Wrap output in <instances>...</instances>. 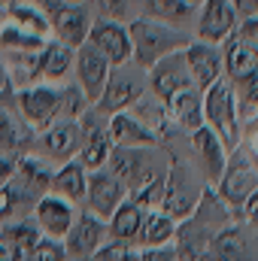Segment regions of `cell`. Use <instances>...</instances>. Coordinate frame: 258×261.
I'll use <instances>...</instances> for the list:
<instances>
[{
	"mask_svg": "<svg viewBox=\"0 0 258 261\" xmlns=\"http://www.w3.org/2000/svg\"><path fill=\"white\" fill-rule=\"evenodd\" d=\"M128 34H131V61L137 67H143V70H149L155 61H161L173 52H183L192 43V37L186 31L170 28L164 21H155L149 15L134 18L128 24Z\"/></svg>",
	"mask_w": 258,
	"mask_h": 261,
	"instance_id": "1",
	"label": "cell"
},
{
	"mask_svg": "<svg viewBox=\"0 0 258 261\" xmlns=\"http://www.w3.org/2000/svg\"><path fill=\"white\" fill-rule=\"evenodd\" d=\"M200 100H203V125L216 130L228 149L240 146V97H237V88L222 76L210 88L200 91Z\"/></svg>",
	"mask_w": 258,
	"mask_h": 261,
	"instance_id": "2",
	"label": "cell"
},
{
	"mask_svg": "<svg viewBox=\"0 0 258 261\" xmlns=\"http://www.w3.org/2000/svg\"><path fill=\"white\" fill-rule=\"evenodd\" d=\"M149 91V82H146V70L137 67L134 61L128 64H119L110 70L107 76V85L100 91V97L94 100V110L100 116H116V113H125L131 110L143 94Z\"/></svg>",
	"mask_w": 258,
	"mask_h": 261,
	"instance_id": "3",
	"label": "cell"
},
{
	"mask_svg": "<svg viewBox=\"0 0 258 261\" xmlns=\"http://www.w3.org/2000/svg\"><path fill=\"white\" fill-rule=\"evenodd\" d=\"M258 192V170L252 164V155L240 146H234L228 152V164L216 182V195L228 203L231 213H240L243 203L249 200V195Z\"/></svg>",
	"mask_w": 258,
	"mask_h": 261,
	"instance_id": "4",
	"label": "cell"
},
{
	"mask_svg": "<svg viewBox=\"0 0 258 261\" xmlns=\"http://www.w3.org/2000/svg\"><path fill=\"white\" fill-rule=\"evenodd\" d=\"M12 100H15L18 116L34 130H40V134L49 128L55 119H61V85L34 82L28 88H15Z\"/></svg>",
	"mask_w": 258,
	"mask_h": 261,
	"instance_id": "5",
	"label": "cell"
},
{
	"mask_svg": "<svg viewBox=\"0 0 258 261\" xmlns=\"http://www.w3.org/2000/svg\"><path fill=\"white\" fill-rule=\"evenodd\" d=\"M79 130H82V146H79L76 161H79L88 173L107 167L110 152H113V140H110V130H107V116H100V113L91 107V110L79 119Z\"/></svg>",
	"mask_w": 258,
	"mask_h": 261,
	"instance_id": "6",
	"label": "cell"
},
{
	"mask_svg": "<svg viewBox=\"0 0 258 261\" xmlns=\"http://www.w3.org/2000/svg\"><path fill=\"white\" fill-rule=\"evenodd\" d=\"M197 40L200 43H213L222 46L228 37H234L237 31V9L231 0H203L197 6Z\"/></svg>",
	"mask_w": 258,
	"mask_h": 261,
	"instance_id": "7",
	"label": "cell"
},
{
	"mask_svg": "<svg viewBox=\"0 0 258 261\" xmlns=\"http://www.w3.org/2000/svg\"><path fill=\"white\" fill-rule=\"evenodd\" d=\"M125 197H128V189H125V182H122L113 170L100 167V170H91V173H88V189H85L82 203H85V210L94 213L97 219L107 222V219L113 216V210H116Z\"/></svg>",
	"mask_w": 258,
	"mask_h": 261,
	"instance_id": "8",
	"label": "cell"
},
{
	"mask_svg": "<svg viewBox=\"0 0 258 261\" xmlns=\"http://www.w3.org/2000/svg\"><path fill=\"white\" fill-rule=\"evenodd\" d=\"M222 76L237 88H249L258 79V46L240 40V37H228L225 49H222Z\"/></svg>",
	"mask_w": 258,
	"mask_h": 261,
	"instance_id": "9",
	"label": "cell"
},
{
	"mask_svg": "<svg viewBox=\"0 0 258 261\" xmlns=\"http://www.w3.org/2000/svg\"><path fill=\"white\" fill-rule=\"evenodd\" d=\"M197 197H200V192H192V173H189V167H186L179 158H173V164H170V170H167V176H164L161 210H164L167 216H173L176 222H183L186 216H192Z\"/></svg>",
	"mask_w": 258,
	"mask_h": 261,
	"instance_id": "10",
	"label": "cell"
},
{
	"mask_svg": "<svg viewBox=\"0 0 258 261\" xmlns=\"http://www.w3.org/2000/svg\"><path fill=\"white\" fill-rule=\"evenodd\" d=\"M76 216H79L76 203L52 195V192H46L43 197H37V203H34V222H37L40 234H43V237H52V240H64L67 231H70L73 222H76Z\"/></svg>",
	"mask_w": 258,
	"mask_h": 261,
	"instance_id": "11",
	"label": "cell"
},
{
	"mask_svg": "<svg viewBox=\"0 0 258 261\" xmlns=\"http://www.w3.org/2000/svg\"><path fill=\"white\" fill-rule=\"evenodd\" d=\"M110 70H113V64H110V61H107L91 43H82L79 49H73V73H76V85L85 91V97L91 100V107H94V100L100 97Z\"/></svg>",
	"mask_w": 258,
	"mask_h": 261,
	"instance_id": "12",
	"label": "cell"
},
{
	"mask_svg": "<svg viewBox=\"0 0 258 261\" xmlns=\"http://www.w3.org/2000/svg\"><path fill=\"white\" fill-rule=\"evenodd\" d=\"M91 6L88 3H64L52 18H49V31L52 40L64 43L70 49H79L82 43H88V31H91Z\"/></svg>",
	"mask_w": 258,
	"mask_h": 261,
	"instance_id": "13",
	"label": "cell"
},
{
	"mask_svg": "<svg viewBox=\"0 0 258 261\" xmlns=\"http://www.w3.org/2000/svg\"><path fill=\"white\" fill-rule=\"evenodd\" d=\"M107 240H110V234H107V222L97 219L94 213L82 210V213L76 216L73 228L67 231L64 249H67V255H73V258H91Z\"/></svg>",
	"mask_w": 258,
	"mask_h": 261,
	"instance_id": "14",
	"label": "cell"
},
{
	"mask_svg": "<svg viewBox=\"0 0 258 261\" xmlns=\"http://www.w3.org/2000/svg\"><path fill=\"white\" fill-rule=\"evenodd\" d=\"M88 43L110 61L113 67L131 61V34L128 24L110 21V18H94L88 31Z\"/></svg>",
	"mask_w": 258,
	"mask_h": 261,
	"instance_id": "15",
	"label": "cell"
},
{
	"mask_svg": "<svg viewBox=\"0 0 258 261\" xmlns=\"http://www.w3.org/2000/svg\"><path fill=\"white\" fill-rule=\"evenodd\" d=\"M146 82H149V91H152L161 103H164L170 94L189 88V85H192V76H189V67H186V55H183V52H173V55L155 61V64L146 70Z\"/></svg>",
	"mask_w": 258,
	"mask_h": 261,
	"instance_id": "16",
	"label": "cell"
},
{
	"mask_svg": "<svg viewBox=\"0 0 258 261\" xmlns=\"http://www.w3.org/2000/svg\"><path fill=\"white\" fill-rule=\"evenodd\" d=\"M79 146H82V130L76 119H55L40 134V149L46 152L49 161H58V164L73 161L79 155Z\"/></svg>",
	"mask_w": 258,
	"mask_h": 261,
	"instance_id": "17",
	"label": "cell"
},
{
	"mask_svg": "<svg viewBox=\"0 0 258 261\" xmlns=\"http://www.w3.org/2000/svg\"><path fill=\"white\" fill-rule=\"evenodd\" d=\"M107 130L116 149H158L161 146V137L152 128H146L131 110L107 116Z\"/></svg>",
	"mask_w": 258,
	"mask_h": 261,
	"instance_id": "18",
	"label": "cell"
},
{
	"mask_svg": "<svg viewBox=\"0 0 258 261\" xmlns=\"http://www.w3.org/2000/svg\"><path fill=\"white\" fill-rule=\"evenodd\" d=\"M52 167L43 161V158H37V155H18L15 158V173H12V186H15V192L24 197V200H34L37 203V197H43L49 192V186H52Z\"/></svg>",
	"mask_w": 258,
	"mask_h": 261,
	"instance_id": "19",
	"label": "cell"
},
{
	"mask_svg": "<svg viewBox=\"0 0 258 261\" xmlns=\"http://www.w3.org/2000/svg\"><path fill=\"white\" fill-rule=\"evenodd\" d=\"M186 55V67H189V76H192V85L197 91L210 88L216 79H222V49L213 46V43H200L194 40L183 49Z\"/></svg>",
	"mask_w": 258,
	"mask_h": 261,
	"instance_id": "20",
	"label": "cell"
},
{
	"mask_svg": "<svg viewBox=\"0 0 258 261\" xmlns=\"http://www.w3.org/2000/svg\"><path fill=\"white\" fill-rule=\"evenodd\" d=\"M146 152H149V149H116V146H113V152H110L107 170H113V173L125 182L128 195L137 189V186H143L146 179L158 176V170L149 164Z\"/></svg>",
	"mask_w": 258,
	"mask_h": 261,
	"instance_id": "21",
	"label": "cell"
},
{
	"mask_svg": "<svg viewBox=\"0 0 258 261\" xmlns=\"http://www.w3.org/2000/svg\"><path fill=\"white\" fill-rule=\"evenodd\" d=\"M164 116L167 122H173L176 128H183L186 134H194L197 128H203V100H200V91L189 85L176 94H170L164 100Z\"/></svg>",
	"mask_w": 258,
	"mask_h": 261,
	"instance_id": "22",
	"label": "cell"
},
{
	"mask_svg": "<svg viewBox=\"0 0 258 261\" xmlns=\"http://www.w3.org/2000/svg\"><path fill=\"white\" fill-rule=\"evenodd\" d=\"M189 137H192V149L197 152V161H200L207 179L216 186L219 176H222V170H225V164H228V152H231V149L219 140L216 130H210L207 125L197 128L194 134H189Z\"/></svg>",
	"mask_w": 258,
	"mask_h": 261,
	"instance_id": "23",
	"label": "cell"
},
{
	"mask_svg": "<svg viewBox=\"0 0 258 261\" xmlns=\"http://www.w3.org/2000/svg\"><path fill=\"white\" fill-rule=\"evenodd\" d=\"M34 134L37 130L18 116L15 100L0 107V152H6V155H28V149L34 143Z\"/></svg>",
	"mask_w": 258,
	"mask_h": 261,
	"instance_id": "24",
	"label": "cell"
},
{
	"mask_svg": "<svg viewBox=\"0 0 258 261\" xmlns=\"http://www.w3.org/2000/svg\"><path fill=\"white\" fill-rule=\"evenodd\" d=\"M73 70V49L58 43V40H46L43 49L37 52V79L40 82H64Z\"/></svg>",
	"mask_w": 258,
	"mask_h": 261,
	"instance_id": "25",
	"label": "cell"
},
{
	"mask_svg": "<svg viewBox=\"0 0 258 261\" xmlns=\"http://www.w3.org/2000/svg\"><path fill=\"white\" fill-rule=\"evenodd\" d=\"M173 237H176V219L167 216L164 210H146L134 246L137 249H161V246H173Z\"/></svg>",
	"mask_w": 258,
	"mask_h": 261,
	"instance_id": "26",
	"label": "cell"
},
{
	"mask_svg": "<svg viewBox=\"0 0 258 261\" xmlns=\"http://www.w3.org/2000/svg\"><path fill=\"white\" fill-rule=\"evenodd\" d=\"M252 252L255 246L240 225H228L210 240V255L216 261H252Z\"/></svg>",
	"mask_w": 258,
	"mask_h": 261,
	"instance_id": "27",
	"label": "cell"
},
{
	"mask_svg": "<svg viewBox=\"0 0 258 261\" xmlns=\"http://www.w3.org/2000/svg\"><path fill=\"white\" fill-rule=\"evenodd\" d=\"M85 189H88V170L73 158L67 164H58V170L52 173V186L49 192L58 197H64L70 203H82L85 197Z\"/></svg>",
	"mask_w": 258,
	"mask_h": 261,
	"instance_id": "28",
	"label": "cell"
},
{
	"mask_svg": "<svg viewBox=\"0 0 258 261\" xmlns=\"http://www.w3.org/2000/svg\"><path fill=\"white\" fill-rule=\"evenodd\" d=\"M143 206H137L131 197H125L113 216L107 219V234L110 240H119V243H137V234H140V225H143Z\"/></svg>",
	"mask_w": 258,
	"mask_h": 261,
	"instance_id": "29",
	"label": "cell"
},
{
	"mask_svg": "<svg viewBox=\"0 0 258 261\" xmlns=\"http://www.w3.org/2000/svg\"><path fill=\"white\" fill-rule=\"evenodd\" d=\"M6 21L18 24L21 31L34 34V37H40V40H49V37H52L46 12H40L31 0H9V3H6Z\"/></svg>",
	"mask_w": 258,
	"mask_h": 261,
	"instance_id": "30",
	"label": "cell"
},
{
	"mask_svg": "<svg viewBox=\"0 0 258 261\" xmlns=\"http://www.w3.org/2000/svg\"><path fill=\"white\" fill-rule=\"evenodd\" d=\"M143 12L155 21H164L170 28H186L194 18V6L186 0H143Z\"/></svg>",
	"mask_w": 258,
	"mask_h": 261,
	"instance_id": "31",
	"label": "cell"
},
{
	"mask_svg": "<svg viewBox=\"0 0 258 261\" xmlns=\"http://www.w3.org/2000/svg\"><path fill=\"white\" fill-rule=\"evenodd\" d=\"M43 43H46V40H40V37L21 31V28L12 24V21H3V24H0V52H3V55H6V52H15V55L31 52V55H34V52L43 49Z\"/></svg>",
	"mask_w": 258,
	"mask_h": 261,
	"instance_id": "32",
	"label": "cell"
},
{
	"mask_svg": "<svg viewBox=\"0 0 258 261\" xmlns=\"http://www.w3.org/2000/svg\"><path fill=\"white\" fill-rule=\"evenodd\" d=\"M6 228V234L12 237V243L18 246V252L28 258V252L40 243V228H37V222H34V216H21V219H12V222H6L3 225Z\"/></svg>",
	"mask_w": 258,
	"mask_h": 261,
	"instance_id": "33",
	"label": "cell"
},
{
	"mask_svg": "<svg viewBox=\"0 0 258 261\" xmlns=\"http://www.w3.org/2000/svg\"><path fill=\"white\" fill-rule=\"evenodd\" d=\"M131 113H134V116H137L146 128H152L158 137H161V128L167 125V116H164V103H161L152 91H146V94H143V97L131 107Z\"/></svg>",
	"mask_w": 258,
	"mask_h": 261,
	"instance_id": "34",
	"label": "cell"
},
{
	"mask_svg": "<svg viewBox=\"0 0 258 261\" xmlns=\"http://www.w3.org/2000/svg\"><path fill=\"white\" fill-rule=\"evenodd\" d=\"M100 18L119 21V24H131L134 18L143 15V0H94Z\"/></svg>",
	"mask_w": 258,
	"mask_h": 261,
	"instance_id": "35",
	"label": "cell"
},
{
	"mask_svg": "<svg viewBox=\"0 0 258 261\" xmlns=\"http://www.w3.org/2000/svg\"><path fill=\"white\" fill-rule=\"evenodd\" d=\"M91 110V100L85 97V91L76 82H64L61 85V119H82Z\"/></svg>",
	"mask_w": 258,
	"mask_h": 261,
	"instance_id": "36",
	"label": "cell"
},
{
	"mask_svg": "<svg viewBox=\"0 0 258 261\" xmlns=\"http://www.w3.org/2000/svg\"><path fill=\"white\" fill-rule=\"evenodd\" d=\"M94 261H140V249L134 243H119V240H107L94 255Z\"/></svg>",
	"mask_w": 258,
	"mask_h": 261,
	"instance_id": "37",
	"label": "cell"
},
{
	"mask_svg": "<svg viewBox=\"0 0 258 261\" xmlns=\"http://www.w3.org/2000/svg\"><path fill=\"white\" fill-rule=\"evenodd\" d=\"M24 261H70L64 249V240H52V237H40V243L28 252Z\"/></svg>",
	"mask_w": 258,
	"mask_h": 261,
	"instance_id": "38",
	"label": "cell"
},
{
	"mask_svg": "<svg viewBox=\"0 0 258 261\" xmlns=\"http://www.w3.org/2000/svg\"><path fill=\"white\" fill-rule=\"evenodd\" d=\"M21 203H24V197L15 192V186H12V182L0 186V225H6V222L18 219Z\"/></svg>",
	"mask_w": 258,
	"mask_h": 261,
	"instance_id": "39",
	"label": "cell"
},
{
	"mask_svg": "<svg viewBox=\"0 0 258 261\" xmlns=\"http://www.w3.org/2000/svg\"><path fill=\"white\" fill-rule=\"evenodd\" d=\"M0 261H24V255L18 252V246L12 243V237L6 234L3 225H0Z\"/></svg>",
	"mask_w": 258,
	"mask_h": 261,
	"instance_id": "40",
	"label": "cell"
},
{
	"mask_svg": "<svg viewBox=\"0 0 258 261\" xmlns=\"http://www.w3.org/2000/svg\"><path fill=\"white\" fill-rule=\"evenodd\" d=\"M140 261H176L173 246H161V249H140Z\"/></svg>",
	"mask_w": 258,
	"mask_h": 261,
	"instance_id": "41",
	"label": "cell"
},
{
	"mask_svg": "<svg viewBox=\"0 0 258 261\" xmlns=\"http://www.w3.org/2000/svg\"><path fill=\"white\" fill-rule=\"evenodd\" d=\"M240 213H243V219H246V222L258 231V192H255V195H249V200L243 203V210H240Z\"/></svg>",
	"mask_w": 258,
	"mask_h": 261,
	"instance_id": "42",
	"label": "cell"
},
{
	"mask_svg": "<svg viewBox=\"0 0 258 261\" xmlns=\"http://www.w3.org/2000/svg\"><path fill=\"white\" fill-rule=\"evenodd\" d=\"M15 158L18 155H0V186H6L15 173Z\"/></svg>",
	"mask_w": 258,
	"mask_h": 261,
	"instance_id": "43",
	"label": "cell"
},
{
	"mask_svg": "<svg viewBox=\"0 0 258 261\" xmlns=\"http://www.w3.org/2000/svg\"><path fill=\"white\" fill-rule=\"evenodd\" d=\"M31 3H34L40 12H46V18H52V15L64 6V0H31Z\"/></svg>",
	"mask_w": 258,
	"mask_h": 261,
	"instance_id": "44",
	"label": "cell"
},
{
	"mask_svg": "<svg viewBox=\"0 0 258 261\" xmlns=\"http://www.w3.org/2000/svg\"><path fill=\"white\" fill-rule=\"evenodd\" d=\"M12 85H9V70H6V61H3V55H0V94L3 91H9Z\"/></svg>",
	"mask_w": 258,
	"mask_h": 261,
	"instance_id": "45",
	"label": "cell"
},
{
	"mask_svg": "<svg viewBox=\"0 0 258 261\" xmlns=\"http://www.w3.org/2000/svg\"><path fill=\"white\" fill-rule=\"evenodd\" d=\"M186 3H192L194 9H197V6H200V3H203V0H186Z\"/></svg>",
	"mask_w": 258,
	"mask_h": 261,
	"instance_id": "46",
	"label": "cell"
},
{
	"mask_svg": "<svg viewBox=\"0 0 258 261\" xmlns=\"http://www.w3.org/2000/svg\"><path fill=\"white\" fill-rule=\"evenodd\" d=\"M64 3H88V0H64Z\"/></svg>",
	"mask_w": 258,
	"mask_h": 261,
	"instance_id": "47",
	"label": "cell"
}]
</instances>
